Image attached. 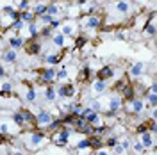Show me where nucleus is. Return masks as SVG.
Returning <instances> with one entry per match:
<instances>
[{"label":"nucleus","mask_w":157,"mask_h":155,"mask_svg":"<svg viewBox=\"0 0 157 155\" xmlns=\"http://www.w3.org/2000/svg\"><path fill=\"white\" fill-rule=\"evenodd\" d=\"M71 136V128L66 127V128H59L57 132H56V137H54V141H56V145L59 148H63V146L68 145V139Z\"/></svg>","instance_id":"1"},{"label":"nucleus","mask_w":157,"mask_h":155,"mask_svg":"<svg viewBox=\"0 0 157 155\" xmlns=\"http://www.w3.org/2000/svg\"><path fill=\"white\" fill-rule=\"evenodd\" d=\"M54 121V116L50 114L48 111H41L36 116V125L38 127H50V123Z\"/></svg>","instance_id":"2"},{"label":"nucleus","mask_w":157,"mask_h":155,"mask_svg":"<svg viewBox=\"0 0 157 155\" xmlns=\"http://www.w3.org/2000/svg\"><path fill=\"white\" fill-rule=\"evenodd\" d=\"M56 95H57L59 98H71L75 95V86H73V84H64V86H61L57 91H56Z\"/></svg>","instance_id":"3"},{"label":"nucleus","mask_w":157,"mask_h":155,"mask_svg":"<svg viewBox=\"0 0 157 155\" xmlns=\"http://www.w3.org/2000/svg\"><path fill=\"white\" fill-rule=\"evenodd\" d=\"M111 77H114L113 66H102V68L97 71V80H100V82H105V80H109Z\"/></svg>","instance_id":"4"},{"label":"nucleus","mask_w":157,"mask_h":155,"mask_svg":"<svg viewBox=\"0 0 157 155\" xmlns=\"http://www.w3.org/2000/svg\"><path fill=\"white\" fill-rule=\"evenodd\" d=\"M43 141H45V134H43V132H39V130L30 132V136H29V146H30V148L41 145Z\"/></svg>","instance_id":"5"},{"label":"nucleus","mask_w":157,"mask_h":155,"mask_svg":"<svg viewBox=\"0 0 157 155\" xmlns=\"http://www.w3.org/2000/svg\"><path fill=\"white\" fill-rule=\"evenodd\" d=\"M141 145H143L145 150H147V148H152V146H154V134L148 132V130L141 132Z\"/></svg>","instance_id":"6"},{"label":"nucleus","mask_w":157,"mask_h":155,"mask_svg":"<svg viewBox=\"0 0 157 155\" xmlns=\"http://www.w3.org/2000/svg\"><path fill=\"white\" fill-rule=\"evenodd\" d=\"M143 70H145V62L137 61V62H134V64L128 68V75H130V77H141Z\"/></svg>","instance_id":"7"},{"label":"nucleus","mask_w":157,"mask_h":155,"mask_svg":"<svg viewBox=\"0 0 157 155\" xmlns=\"http://www.w3.org/2000/svg\"><path fill=\"white\" fill-rule=\"evenodd\" d=\"M54 78H56V70L54 68H45L43 71H41V80H43V82L50 84Z\"/></svg>","instance_id":"8"},{"label":"nucleus","mask_w":157,"mask_h":155,"mask_svg":"<svg viewBox=\"0 0 157 155\" xmlns=\"http://www.w3.org/2000/svg\"><path fill=\"white\" fill-rule=\"evenodd\" d=\"M86 141H88V148H93V150L102 148V137H98V136H89V137H86Z\"/></svg>","instance_id":"9"},{"label":"nucleus","mask_w":157,"mask_h":155,"mask_svg":"<svg viewBox=\"0 0 157 155\" xmlns=\"http://www.w3.org/2000/svg\"><path fill=\"white\" fill-rule=\"evenodd\" d=\"M25 52H27V54H30V55H36V54H39V52H41V45H39L36 39H32L29 45H27Z\"/></svg>","instance_id":"10"},{"label":"nucleus","mask_w":157,"mask_h":155,"mask_svg":"<svg viewBox=\"0 0 157 155\" xmlns=\"http://www.w3.org/2000/svg\"><path fill=\"white\" fill-rule=\"evenodd\" d=\"M100 18L98 16H88L86 18V21H84V25H86V29H97V27H100Z\"/></svg>","instance_id":"11"},{"label":"nucleus","mask_w":157,"mask_h":155,"mask_svg":"<svg viewBox=\"0 0 157 155\" xmlns=\"http://www.w3.org/2000/svg\"><path fill=\"white\" fill-rule=\"evenodd\" d=\"M25 45V41H23V38H20V36H14V38L9 39V48L11 50H18L21 48Z\"/></svg>","instance_id":"12"},{"label":"nucleus","mask_w":157,"mask_h":155,"mask_svg":"<svg viewBox=\"0 0 157 155\" xmlns=\"http://www.w3.org/2000/svg\"><path fill=\"white\" fill-rule=\"evenodd\" d=\"M36 16H34V13H30V11H23V13H20V20L23 21V23H36Z\"/></svg>","instance_id":"13"},{"label":"nucleus","mask_w":157,"mask_h":155,"mask_svg":"<svg viewBox=\"0 0 157 155\" xmlns=\"http://www.w3.org/2000/svg\"><path fill=\"white\" fill-rule=\"evenodd\" d=\"M120 109H121V98H111V102H109V111L116 114Z\"/></svg>","instance_id":"14"},{"label":"nucleus","mask_w":157,"mask_h":155,"mask_svg":"<svg viewBox=\"0 0 157 155\" xmlns=\"http://www.w3.org/2000/svg\"><path fill=\"white\" fill-rule=\"evenodd\" d=\"M130 105H132V107H130V111H132L134 114H139V112L145 109V104H143V100H132V102H130Z\"/></svg>","instance_id":"15"},{"label":"nucleus","mask_w":157,"mask_h":155,"mask_svg":"<svg viewBox=\"0 0 157 155\" xmlns=\"http://www.w3.org/2000/svg\"><path fill=\"white\" fill-rule=\"evenodd\" d=\"M2 59L6 61V62H14L16 61V50H6L4 54H2Z\"/></svg>","instance_id":"16"},{"label":"nucleus","mask_w":157,"mask_h":155,"mask_svg":"<svg viewBox=\"0 0 157 155\" xmlns=\"http://www.w3.org/2000/svg\"><path fill=\"white\" fill-rule=\"evenodd\" d=\"M61 13V7H59L57 4H48V7H47V14H50L52 18H56V14Z\"/></svg>","instance_id":"17"},{"label":"nucleus","mask_w":157,"mask_h":155,"mask_svg":"<svg viewBox=\"0 0 157 155\" xmlns=\"http://www.w3.org/2000/svg\"><path fill=\"white\" fill-rule=\"evenodd\" d=\"M47 7H48V4H36L34 6V16L36 14H39V16L47 14Z\"/></svg>","instance_id":"18"},{"label":"nucleus","mask_w":157,"mask_h":155,"mask_svg":"<svg viewBox=\"0 0 157 155\" xmlns=\"http://www.w3.org/2000/svg\"><path fill=\"white\" fill-rule=\"evenodd\" d=\"M13 123L18 127H25V119H23V114L21 112H14L13 114Z\"/></svg>","instance_id":"19"},{"label":"nucleus","mask_w":157,"mask_h":155,"mask_svg":"<svg viewBox=\"0 0 157 155\" xmlns=\"http://www.w3.org/2000/svg\"><path fill=\"white\" fill-rule=\"evenodd\" d=\"M52 39H54V45H56V47H61V48H63V47L66 45V41H64V36H63L61 32H59V34H56V36H54Z\"/></svg>","instance_id":"20"},{"label":"nucleus","mask_w":157,"mask_h":155,"mask_svg":"<svg viewBox=\"0 0 157 155\" xmlns=\"http://www.w3.org/2000/svg\"><path fill=\"white\" fill-rule=\"evenodd\" d=\"M56 96H57V95H56V89H54V87H47V89H45V100L54 102Z\"/></svg>","instance_id":"21"},{"label":"nucleus","mask_w":157,"mask_h":155,"mask_svg":"<svg viewBox=\"0 0 157 155\" xmlns=\"http://www.w3.org/2000/svg\"><path fill=\"white\" fill-rule=\"evenodd\" d=\"M27 30H29L30 38L36 39V36H38V25H36V23H29V25H27Z\"/></svg>","instance_id":"22"},{"label":"nucleus","mask_w":157,"mask_h":155,"mask_svg":"<svg viewBox=\"0 0 157 155\" xmlns=\"http://www.w3.org/2000/svg\"><path fill=\"white\" fill-rule=\"evenodd\" d=\"M128 9H130V4L128 2H118L116 4V11H120V13H127Z\"/></svg>","instance_id":"23"},{"label":"nucleus","mask_w":157,"mask_h":155,"mask_svg":"<svg viewBox=\"0 0 157 155\" xmlns=\"http://www.w3.org/2000/svg\"><path fill=\"white\" fill-rule=\"evenodd\" d=\"M61 34H63V36H64V38H66V36H75V34H73V25H64V27H63V30H61Z\"/></svg>","instance_id":"24"},{"label":"nucleus","mask_w":157,"mask_h":155,"mask_svg":"<svg viewBox=\"0 0 157 155\" xmlns=\"http://www.w3.org/2000/svg\"><path fill=\"white\" fill-rule=\"evenodd\" d=\"M66 77H68V71H66V68H61L59 71H56V78H57V80H64Z\"/></svg>","instance_id":"25"},{"label":"nucleus","mask_w":157,"mask_h":155,"mask_svg":"<svg viewBox=\"0 0 157 155\" xmlns=\"http://www.w3.org/2000/svg\"><path fill=\"white\" fill-rule=\"evenodd\" d=\"M16 7H18V9L21 11V13H23V11H29L30 2H27V0H23V2H18V4H16Z\"/></svg>","instance_id":"26"},{"label":"nucleus","mask_w":157,"mask_h":155,"mask_svg":"<svg viewBox=\"0 0 157 155\" xmlns=\"http://www.w3.org/2000/svg\"><path fill=\"white\" fill-rule=\"evenodd\" d=\"M93 87H95V91H97V93H104V91H105V82H100V80H97Z\"/></svg>","instance_id":"27"},{"label":"nucleus","mask_w":157,"mask_h":155,"mask_svg":"<svg viewBox=\"0 0 157 155\" xmlns=\"http://www.w3.org/2000/svg\"><path fill=\"white\" fill-rule=\"evenodd\" d=\"M25 27V23L21 21V20H16V21H13V29L16 30V32H20V30Z\"/></svg>","instance_id":"28"},{"label":"nucleus","mask_w":157,"mask_h":155,"mask_svg":"<svg viewBox=\"0 0 157 155\" xmlns=\"http://www.w3.org/2000/svg\"><path fill=\"white\" fill-rule=\"evenodd\" d=\"M59 61H61V59H59V55H47V62H48V64H52V66H54V64H57Z\"/></svg>","instance_id":"29"},{"label":"nucleus","mask_w":157,"mask_h":155,"mask_svg":"<svg viewBox=\"0 0 157 155\" xmlns=\"http://www.w3.org/2000/svg\"><path fill=\"white\" fill-rule=\"evenodd\" d=\"M39 34H41V38H50V36H52V29H50V25L48 27H43V30H41Z\"/></svg>","instance_id":"30"},{"label":"nucleus","mask_w":157,"mask_h":155,"mask_svg":"<svg viewBox=\"0 0 157 155\" xmlns=\"http://www.w3.org/2000/svg\"><path fill=\"white\" fill-rule=\"evenodd\" d=\"M25 98H27L29 102H34V100H36V91H34V89H29L27 95H25Z\"/></svg>","instance_id":"31"},{"label":"nucleus","mask_w":157,"mask_h":155,"mask_svg":"<svg viewBox=\"0 0 157 155\" xmlns=\"http://www.w3.org/2000/svg\"><path fill=\"white\" fill-rule=\"evenodd\" d=\"M39 18H41V21H43L45 25H50V23H52V20H54L50 14H43V16H39Z\"/></svg>","instance_id":"32"},{"label":"nucleus","mask_w":157,"mask_h":155,"mask_svg":"<svg viewBox=\"0 0 157 155\" xmlns=\"http://www.w3.org/2000/svg\"><path fill=\"white\" fill-rule=\"evenodd\" d=\"M86 148H88V141L86 139H82V141L77 143V150H86Z\"/></svg>","instance_id":"33"},{"label":"nucleus","mask_w":157,"mask_h":155,"mask_svg":"<svg viewBox=\"0 0 157 155\" xmlns=\"http://www.w3.org/2000/svg\"><path fill=\"white\" fill-rule=\"evenodd\" d=\"M134 152H136V153H143V152H145L143 145H141V143H136V145H134Z\"/></svg>","instance_id":"34"},{"label":"nucleus","mask_w":157,"mask_h":155,"mask_svg":"<svg viewBox=\"0 0 157 155\" xmlns=\"http://www.w3.org/2000/svg\"><path fill=\"white\" fill-rule=\"evenodd\" d=\"M57 27H61V20L54 18L52 20V23H50V29H57Z\"/></svg>","instance_id":"35"},{"label":"nucleus","mask_w":157,"mask_h":155,"mask_svg":"<svg viewBox=\"0 0 157 155\" xmlns=\"http://www.w3.org/2000/svg\"><path fill=\"white\" fill-rule=\"evenodd\" d=\"M116 145H118V139H116V137H111V139H107V146L114 148Z\"/></svg>","instance_id":"36"},{"label":"nucleus","mask_w":157,"mask_h":155,"mask_svg":"<svg viewBox=\"0 0 157 155\" xmlns=\"http://www.w3.org/2000/svg\"><path fill=\"white\" fill-rule=\"evenodd\" d=\"M123 152H125V150H123V148H121L120 145H116V146H114V155H121Z\"/></svg>","instance_id":"37"},{"label":"nucleus","mask_w":157,"mask_h":155,"mask_svg":"<svg viewBox=\"0 0 157 155\" xmlns=\"http://www.w3.org/2000/svg\"><path fill=\"white\" fill-rule=\"evenodd\" d=\"M84 41H86V39H84V38H78L77 41H75V48H80V47L84 45Z\"/></svg>","instance_id":"38"},{"label":"nucleus","mask_w":157,"mask_h":155,"mask_svg":"<svg viewBox=\"0 0 157 155\" xmlns=\"http://www.w3.org/2000/svg\"><path fill=\"white\" fill-rule=\"evenodd\" d=\"M2 77H6V70L0 66V78H2Z\"/></svg>","instance_id":"39"},{"label":"nucleus","mask_w":157,"mask_h":155,"mask_svg":"<svg viewBox=\"0 0 157 155\" xmlns=\"http://www.w3.org/2000/svg\"><path fill=\"white\" fill-rule=\"evenodd\" d=\"M95 155H109V153H107V152H97Z\"/></svg>","instance_id":"40"},{"label":"nucleus","mask_w":157,"mask_h":155,"mask_svg":"<svg viewBox=\"0 0 157 155\" xmlns=\"http://www.w3.org/2000/svg\"><path fill=\"white\" fill-rule=\"evenodd\" d=\"M14 155H23V153H20V152H16V153H14Z\"/></svg>","instance_id":"41"},{"label":"nucleus","mask_w":157,"mask_h":155,"mask_svg":"<svg viewBox=\"0 0 157 155\" xmlns=\"http://www.w3.org/2000/svg\"><path fill=\"white\" fill-rule=\"evenodd\" d=\"M0 141H4V136H0Z\"/></svg>","instance_id":"42"},{"label":"nucleus","mask_w":157,"mask_h":155,"mask_svg":"<svg viewBox=\"0 0 157 155\" xmlns=\"http://www.w3.org/2000/svg\"><path fill=\"white\" fill-rule=\"evenodd\" d=\"M0 41H2V34H0Z\"/></svg>","instance_id":"43"}]
</instances>
